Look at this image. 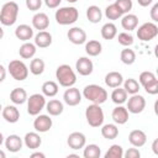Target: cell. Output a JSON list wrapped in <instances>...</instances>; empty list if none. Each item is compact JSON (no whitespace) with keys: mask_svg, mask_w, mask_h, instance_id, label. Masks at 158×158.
<instances>
[{"mask_svg":"<svg viewBox=\"0 0 158 158\" xmlns=\"http://www.w3.org/2000/svg\"><path fill=\"white\" fill-rule=\"evenodd\" d=\"M5 157H6L5 152H4V151H0V158H5Z\"/></svg>","mask_w":158,"mask_h":158,"instance_id":"54","label":"cell"},{"mask_svg":"<svg viewBox=\"0 0 158 158\" xmlns=\"http://www.w3.org/2000/svg\"><path fill=\"white\" fill-rule=\"evenodd\" d=\"M75 69L80 75L86 77L93 73L94 64H93L91 59H89L88 57H80L75 63Z\"/></svg>","mask_w":158,"mask_h":158,"instance_id":"11","label":"cell"},{"mask_svg":"<svg viewBox=\"0 0 158 158\" xmlns=\"http://www.w3.org/2000/svg\"><path fill=\"white\" fill-rule=\"evenodd\" d=\"M85 118L91 127H100L104 123V111L98 104H91L85 110Z\"/></svg>","mask_w":158,"mask_h":158,"instance_id":"5","label":"cell"},{"mask_svg":"<svg viewBox=\"0 0 158 158\" xmlns=\"http://www.w3.org/2000/svg\"><path fill=\"white\" fill-rule=\"evenodd\" d=\"M115 4L118 6L122 14H128V11L132 9V0H116Z\"/></svg>","mask_w":158,"mask_h":158,"instance_id":"42","label":"cell"},{"mask_svg":"<svg viewBox=\"0 0 158 158\" xmlns=\"http://www.w3.org/2000/svg\"><path fill=\"white\" fill-rule=\"evenodd\" d=\"M1 110H2V107H1V104H0V112H1Z\"/></svg>","mask_w":158,"mask_h":158,"instance_id":"56","label":"cell"},{"mask_svg":"<svg viewBox=\"0 0 158 158\" xmlns=\"http://www.w3.org/2000/svg\"><path fill=\"white\" fill-rule=\"evenodd\" d=\"M46 106V98L43 94H32L27 98V112L32 116H37Z\"/></svg>","mask_w":158,"mask_h":158,"instance_id":"7","label":"cell"},{"mask_svg":"<svg viewBox=\"0 0 158 158\" xmlns=\"http://www.w3.org/2000/svg\"><path fill=\"white\" fill-rule=\"evenodd\" d=\"M111 117L114 120L115 123L117 125H123L128 121V111L126 107L118 105L116 106L114 110H112V114H111Z\"/></svg>","mask_w":158,"mask_h":158,"instance_id":"18","label":"cell"},{"mask_svg":"<svg viewBox=\"0 0 158 158\" xmlns=\"http://www.w3.org/2000/svg\"><path fill=\"white\" fill-rule=\"evenodd\" d=\"M138 25V17L135 14H126L121 19V26L126 31H132Z\"/></svg>","mask_w":158,"mask_h":158,"instance_id":"24","label":"cell"},{"mask_svg":"<svg viewBox=\"0 0 158 158\" xmlns=\"http://www.w3.org/2000/svg\"><path fill=\"white\" fill-rule=\"evenodd\" d=\"M111 100L117 104V105H122L123 102L127 101V93L123 88H114V91L111 93Z\"/></svg>","mask_w":158,"mask_h":158,"instance_id":"32","label":"cell"},{"mask_svg":"<svg viewBox=\"0 0 158 158\" xmlns=\"http://www.w3.org/2000/svg\"><path fill=\"white\" fill-rule=\"evenodd\" d=\"M56 21L59 25H72L74 23L79 17V11L74 6H63L56 11Z\"/></svg>","mask_w":158,"mask_h":158,"instance_id":"4","label":"cell"},{"mask_svg":"<svg viewBox=\"0 0 158 158\" xmlns=\"http://www.w3.org/2000/svg\"><path fill=\"white\" fill-rule=\"evenodd\" d=\"M146 107V100L139 94H132V96L127 101V111L131 114H139Z\"/></svg>","mask_w":158,"mask_h":158,"instance_id":"9","label":"cell"},{"mask_svg":"<svg viewBox=\"0 0 158 158\" xmlns=\"http://www.w3.org/2000/svg\"><path fill=\"white\" fill-rule=\"evenodd\" d=\"M117 41H118V43L121 46L128 47V46H131L133 43V36L131 33H128V32H121L117 36Z\"/></svg>","mask_w":158,"mask_h":158,"instance_id":"40","label":"cell"},{"mask_svg":"<svg viewBox=\"0 0 158 158\" xmlns=\"http://www.w3.org/2000/svg\"><path fill=\"white\" fill-rule=\"evenodd\" d=\"M4 37V30H2V27L0 26V40Z\"/></svg>","mask_w":158,"mask_h":158,"instance_id":"53","label":"cell"},{"mask_svg":"<svg viewBox=\"0 0 158 158\" xmlns=\"http://www.w3.org/2000/svg\"><path fill=\"white\" fill-rule=\"evenodd\" d=\"M32 26L38 31L47 30L49 26V17L44 12H37L32 17Z\"/></svg>","mask_w":158,"mask_h":158,"instance_id":"19","label":"cell"},{"mask_svg":"<svg viewBox=\"0 0 158 158\" xmlns=\"http://www.w3.org/2000/svg\"><path fill=\"white\" fill-rule=\"evenodd\" d=\"M10 99H11V101L14 104L21 105L25 101H27V93H26V90L23 88H15L10 93Z\"/></svg>","mask_w":158,"mask_h":158,"instance_id":"25","label":"cell"},{"mask_svg":"<svg viewBox=\"0 0 158 158\" xmlns=\"http://www.w3.org/2000/svg\"><path fill=\"white\" fill-rule=\"evenodd\" d=\"M128 141L133 147H142L147 142V136L142 130H132L128 135Z\"/></svg>","mask_w":158,"mask_h":158,"instance_id":"17","label":"cell"},{"mask_svg":"<svg viewBox=\"0 0 158 158\" xmlns=\"http://www.w3.org/2000/svg\"><path fill=\"white\" fill-rule=\"evenodd\" d=\"M67 36L68 40L74 44H83L86 42V32L81 27H72Z\"/></svg>","mask_w":158,"mask_h":158,"instance_id":"14","label":"cell"},{"mask_svg":"<svg viewBox=\"0 0 158 158\" xmlns=\"http://www.w3.org/2000/svg\"><path fill=\"white\" fill-rule=\"evenodd\" d=\"M15 36L20 40V41H23V42H27L30 41L32 37H33V28L26 23H22L20 26L16 27L15 30Z\"/></svg>","mask_w":158,"mask_h":158,"instance_id":"20","label":"cell"},{"mask_svg":"<svg viewBox=\"0 0 158 158\" xmlns=\"http://www.w3.org/2000/svg\"><path fill=\"white\" fill-rule=\"evenodd\" d=\"M5 78H6V69L4 68V65L0 64V83L4 81Z\"/></svg>","mask_w":158,"mask_h":158,"instance_id":"48","label":"cell"},{"mask_svg":"<svg viewBox=\"0 0 158 158\" xmlns=\"http://www.w3.org/2000/svg\"><path fill=\"white\" fill-rule=\"evenodd\" d=\"M123 157V149L120 144H112L105 153V158H121Z\"/></svg>","mask_w":158,"mask_h":158,"instance_id":"39","label":"cell"},{"mask_svg":"<svg viewBox=\"0 0 158 158\" xmlns=\"http://www.w3.org/2000/svg\"><path fill=\"white\" fill-rule=\"evenodd\" d=\"M19 15V5L15 1H7L0 10V22L4 26H12Z\"/></svg>","mask_w":158,"mask_h":158,"instance_id":"2","label":"cell"},{"mask_svg":"<svg viewBox=\"0 0 158 158\" xmlns=\"http://www.w3.org/2000/svg\"><path fill=\"white\" fill-rule=\"evenodd\" d=\"M101 49H102V46L99 41L96 40H90L89 42L85 43V52L91 56V57H96L101 53Z\"/></svg>","mask_w":158,"mask_h":158,"instance_id":"30","label":"cell"},{"mask_svg":"<svg viewBox=\"0 0 158 158\" xmlns=\"http://www.w3.org/2000/svg\"><path fill=\"white\" fill-rule=\"evenodd\" d=\"M122 15L123 14L121 12V10L118 9V6L115 2L109 5V6H106V9H105V16L109 20H117V19L122 17Z\"/></svg>","mask_w":158,"mask_h":158,"instance_id":"37","label":"cell"},{"mask_svg":"<svg viewBox=\"0 0 158 158\" xmlns=\"http://www.w3.org/2000/svg\"><path fill=\"white\" fill-rule=\"evenodd\" d=\"M56 78L59 83V85L64 86V88H69L73 86L77 81V75L74 73V70L72 69L70 65L68 64H62L57 68L56 70Z\"/></svg>","mask_w":158,"mask_h":158,"instance_id":"3","label":"cell"},{"mask_svg":"<svg viewBox=\"0 0 158 158\" xmlns=\"http://www.w3.org/2000/svg\"><path fill=\"white\" fill-rule=\"evenodd\" d=\"M19 54L21 58L23 59H30L36 54V44L31 43V42H25L20 49H19Z\"/></svg>","mask_w":158,"mask_h":158,"instance_id":"27","label":"cell"},{"mask_svg":"<svg viewBox=\"0 0 158 158\" xmlns=\"http://www.w3.org/2000/svg\"><path fill=\"white\" fill-rule=\"evenodd\" d=\"M117 35V27L112 22H107L101 27V36L104 40H112Z\"/></svg>","mask_w":158,"mask_h":158,"instance_id":"33","label":"cell"},{"mask_svg":"<svg viewBox=\"0 0 158 158\" xmlns=\"http://www.w3.org/2000/svg\"><path fill=\"white\" fill-rule=\"evenodd\" d=\"M67 143L68 146L72 148V149H80V148H84L85 143H86V138H85V135L81 133V132H72L69 136H68V139H67Z\"/></svg>","mask_w":158,"mask_h":158,"instance_id":"13","label":"cell"},{"mask_svg":"<svg viewBox=\"0 0 158 158\" xmlns=\"http://www.w3.org/2000/svg\"><path fill=\"white\" fill-rule=\"evenodd\" d=\"M123 83L122 74L118 72H110L105 75V84L109 88H117Z\"/></svg>","mask_w":158,"mask_h":158,"instance_id":"23","label":"cell"},{"mask_svg":"<svg viewBox=\"0 0 158 158\" xmlns=\"http://www.w3.org/2000/svg\"><path fill=\"white\" fill-rule=\"evenodd\" d=\"M120 59L123 64H127V65H131L135 63L136 60V53L133 49H130V48H125L121 51L120 53Z\"/></svg>","mask_w":158,"mask_h":158,"instance_id":"34","label":"cell"},{"mask_svg":"<svg viewBox=\"0 0 158 158\" xmlns=\"http://www.w3.org/2000/svg\"><path fill=\"white\" fill-rule=\"evenodd\" d=\"M143 88H144V90H146L148 94H151V95L158 94V79H154L153 81L148 83V84L144 85Z\"/></svg>","mask_w":158,"mask_h":158,"instance_id":"43","label":"cell"},{"mask_svg":"<svg viewBox=\"0 0 158 158\" xmlns=\"http://www.w3.org/2000/svg\"><path fill=\"white\" fill-rule=\"evenodd\" d=\"M46 156H44V153H42V152H35V153H32L31 154V158H44Z\"/></svg>","mask_w":158,"mask_h":158,"instance_id":"50","label":"cell"},{"mask_svg":"<svg viewBox=\"0 0 158 158\" xmlns=\"http://www.w3.org/2000/svg\"><path fill=\"white\" fill-rule=\"evenodd\" d=\"M35 44L40 48H47L52 44V35L47 31H40L35 36Z\"/></svg>","mask_w":158,"mask_h":158,"instance_id":"22","label":"cell"},{"mask_svg":"<svg viewBox=\"0 0 158 158\" xmlns=\"http://www.w3.org/2000/svg\"><path fill=\"white\" fill-rule=\"evenodd\" d=\"M63 100L67 105L69 106H75L78 104H80L81 101V94L79 91V89L74 88V86H69L64 94H63Z\"/></svg>","mask_w":158,"mask_h":158,"instance_id":"10","label":"cell"},{"mask_svg":"<svg viewBox=\"0 0 158 158\" xmlns=\"http://www.w3.org/2000/svg\"><path fill=\"white\" fill-rule=\"evenodd\" d=\"M123 89L126 90L127 94H131V95L137 94L139 91V83L133 78H128L123 83Z\"/></svg>","mask_w":158,"mask_h":158,"instance_id":"38","label":"cell"},{"mask_svg":"<svg viewBox=\"0 0 158 158\" xmlns=\"http://www.w3.org/2000/svg\"><path fill=\"white\" fill-rule=\"evenodd\" d=\"M22 144H23V141L17 135H10L5 138V147L7 151H10L12 153L19 152L22 148Z\"/></svg>","mask_w":158,"mask_h":158,"instance_id":"16","label":"cell"},{"mask_svg":"<svg viewBox=\"0 0 158 158\" xmlns=\"http://www.w3.org/2000/svg\"><path fill=\"white\" fill-rule=\"evenodd\" d=\"M84 152H83V156L84 158H99L100 154H101V149L98 144H88V146H84Z\"/></svg>","mask_w":158,"mask_h":158,"instance_id":"36","label":"cell"},{"mask_svg":"<svg viewBox=\"0 0 158 158\" xmlns=\"http://www.w3.org/2000/svg\"><path fill=\"white\" fill-rule=\"evenodd\" d=\"M83 96L91 101V104H98V105H101L102 102L106 101L107 99V91L100 86V85H96V84H90V85H86L83 90Z\"/></svg>","mask_w":158,"mask_h":158,"instance_id":"1","label":"cell"},{"mask_svg":"<svg viewBox=\"0 0 158 158\" xmlns=\"http://www.w3.org/2000/svg\"><path fill=\"white\" fill-rule=\"evenodd\" d=\"M151 19L156 22L158 21V4H154L153 7L151 9Z\"/></svg>","mask_w":158,"mask_h":158,"instance_id":"47","label":"cell"},{"mask_svg":"<svg viewBox=\"0 0 158 158\" xmlns=\"http://www.w3.org/2000/svg\"><path fill=\"white\" fill-rule=\"evenodd\" d=\"M101 136L106 139H115L118 136V128L114 123H106L101 127Z\"/></svg>","mask_w":158,"mask_h":158,"instance_id":"28","label":"cell"},{"mask_svg":"<svg viewBox=\"0 0 158 158\" xmlns=\"http://www.w3.org/2000/svg\"><path fill=\"white\" fill-rule=\"evenodd\" d=\"M107 1H110V0H107Z\"/></svg>","mask_w":158,"mask_h":158,"instance_id":"57","label":"cell"},{"mask_svg":"<svg viewBox=\"0 0 158 158\" xmlns=\"http://www.w3.org/2000/svg\"><path fill=\"white\" fill-rule=\"evenodd\" d=\"M7 69H9L10 75L15 80H20V81L21 80H25L27 78V75H28V68H27V65L22 60H20V59L11 60L9 63Z\"/></svg>","mask_w":158,"mask_h":158,"instance_id":"6","label":"cell"},{"mask_svg":"<svg viewBox=\"0 0 158 158\" xmlns=\"http://www.w3.org/2000/svg\"><path fill=\"white\" fill-rule=\"evenodd\" d=\"M152 149H153L154 154H158V139H154V141H153V144H152Z\"/></svg>","mask_w":158,"mask_h":158,"instance_id":"51","label":"cell"},{"mask_svg":"<svg viewBox=\"0 0 158 158\" xmlns=\"http://www.w3.org/2000/svg\"><path fill=\"white\" fill-rule=\"evenodd\" d=\"M157 35H158V27L153 22H146L141 25L137 30V37L143 42H148L153 40L154 37H157Z\"/></svg>","mask_w":158,"mask_h":158,"instance_id":"8","label":"cell"},{"mask_svg":"<svg viewBox=\"0 0 158 158\" xmlns=\"http://www.w3.org/2000/svg\"><path fill=\"white\" fill-rule=\"evenodd\" d=\"M23 143L30 149H37L42 143V138L37 132H27L23 137Z\"/></svg>","mask_w":158,"mask_h":158,"instance_id":"21","label":"cell"},{"mask_svg":"<svg viewBox=\"0 0 158 158\" xmlns=\"http://www.w3.org/2000/svg\"><path fill=\"white\" fill-rule=\"evenodd\" d=\"M44 62L41 58H33L30 63V72L33 75H41L44 70Z\"/></svg>","mask_w":158,"mask_h":158,"instance_id":"35","label":"cell"},{"mask_svg":"<svg viewBox=\"0 0 158 158\" xmlns=\"http://www.w3.org/2000/svg\"><path fill=\"white\" fill-rule=\"evenodd\" d=\"M123 156L126 158H139L141 153L137 148H128L126 152H123Z\"/></svg>","mask_w":158,"mask_h":158,"instance_id":"45","label":"cell"},{"mask_svg":"<svg viewBox=\"0 0 158 158\" xmlns=\"http://www.w3.org/2000/svg\"><path fill=\"white\" fill-rule=\"evenodd\" d=\"M58 93V84L53 80H48V81H44L42 84V94L44 96H48V98H53L56 96Z\"/></svg>","mask_w":158,"mask_h":158,"instance_id":"31","label":"cell"},{"mask_svg":"<svg viewBox=\"0 0 158 158\" xmlns=\"http://www.w3.org/2000/svg\"><path fill=\"white\" fill-rule=\"evenodd\" d=\"M63 109H64L63 107V104L59 100L53 99V100H49L48 102H46V110H47V112L51 116H58V115H60L63 112Z\"/></svg>","mask_w":158,"mask_h":158,"instance_id":"26","label":"cell"},{"mask_svg":"<svg viewBox=\"0 0 158 158\" xmlns=\"http://www.w3.org/2000/svg\"><path fill=\"white\" fill-rule=\"evenodd\" d=\"M86 17H88V20H89L90 22H93V23H98V22L101 21L102 12H101V10H100L99 6H96V5H91V6H89V7L86 9Z\"/></svg>","mask_w":158,"mask_h":158,"instance_id":"29","label":"cell"},{"mask_svg":"<svg viewBox=\"0 0 158 158\" xmlns=\"http://www.w3.org/2000/svg\"><path fill=\"white\" fill-rule=\"evenodd\" d=\"M1 115L4 117V120L6 122H10V123H15L19 121L20 118V111L16 106L14 105H7L5 106L2 110H1Z\"/></svg>","mask_w":158,"mask_h":158,"instance_id":"15","label":"cell"},{"mask_svg":"<svg viewBox=\"0 0 158 158\" xmlns=\"http://www.w3.org/2000/svg\"><path fill=\"white\" fill-rule=\"evenodd\" d=\"M154 79H157V78H156V75H154V73L148 72V70L142 72V73L139 74V78H138V80H139V85H142V86L147 85L148 83L153 81Z\"/></svg>","mask_w":158,"mask_h":158,"instance_id":"41","label":"cell"},{"mask_svg":"<svg viewBox=\"0 0 158 158\" xmlns=\"http://www.w3.org/2000/svg\"><path fill=\"white\" fill-rule=\"evenodd\" d=\"M4 143V136H2V133L0 132V146Z\"/></svg>","mask_w":158,"mask_h":158,"instance_id":"52","label":"cell"},{"mask_svg":"<svg viewBox=\"0 0 158 158\" xmlns=\"http://www.w3.org/2000/svg\"><path fill=\"white\" fill-rule=\"evenodd\" d=\"M67 1H68V2H77L78 0H67Z\"/></svg>","mask_w":158,"mask_h":158,"instance_id":"55","label":"cell"},{"mask_svg":"<svg viewBox=\"0 0 158 158\" xmlns=\"http://www.w3.org/2000/svg\"><path fill=\"white\" fill-rule=\"evenodd\" d=\"M53 125L52 118L48 115H37V117L33 121V128L37 132H47Z\"/></svg>","mask_w":158,"mask_h":158,"instance_id":"12","label":"cell"},{"mask_svg":"<svg viewBox=\"0 0 158 158\" xmlns=\"http://www.w3.org/2000/svg\"><path fill=\"white\" fill-rule=\"evenodd\" d=\"M62 0H44V4L47 5V7L49 9H56L60 5Z\"/></svg>","mask_w":158,"mask_h":158,"instance_id":"46","label":"cell"},{"mask_svg":"<svg viewBox=\"0 0 158 158\" xmlns=\"http://www.w3.org/2000/svg\"><path fill=\"white\" fill-rule=\"evenodd\" d=\"M137 2L141 5V6H143V7H146V6H148V5H151L152 2H153V0H137Z\"/></svg>","mask_w":158,"mask_h":158,"instance_id":"49","label":"cell"},{"mask_svg":"<svg viewBox=\"0 0 158 158\" xmlns=\"http://www.w3.org/2000/svg\"><path fill=\"white\" fill-rule=\"evenodd\" d=\"M26 6L31 11H37L42 6V0H26Z\"/></svg>","mask_w":158,"mask_h":158,"instance_id":"44","label":"cell"}]
</instances>
